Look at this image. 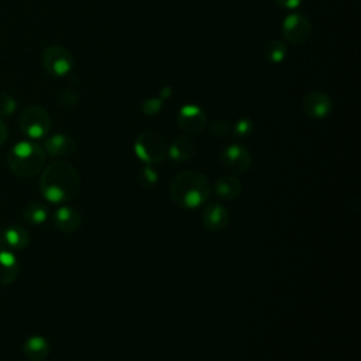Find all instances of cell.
<instances>
[{"mask_svg":"<svg viewBox=\"0 0 361 361\" xmlns=\"http://www.w3.org/2000/svg\"><path fill=\"white\" fill-rule=\"evenodd\" d=\"M18 126L23 134H25L28 138L38 140L48 134L51 128V117L44 107L31 104L21 111Z\"/></svg>","mask_w":361,"mask_h":361,"instance_id":"obj_5","label":"cell"},{"mask_svg":"<svg viewBox=\"0 0 361 361\" xmlns=\"http://www.w3.org/2000/svg\"><path fill=\"white\" fill-rule=\"evenodd\" d=\"M286 54H288V48H286L285 42L279 41V39H274V41L268 42L264 48V56L271 63L282 62L286 58Z\"/></svg>","mask_w":361,"mask_h":361,"instance_id":"obj_20","label":"cell"},{"mask_svg":"<svg viewBox=\"0 0 361 361\" xmlns=\"http://www.w3.org/2000/svg\"><path fill=\"white\" fill-rule=\"evenodd\" d=\"M24 219L31 224H42L48 219V207L39 202H31L23 212Z\"/></svg>","mask_w":361,"mask_h":361,"instance_id":"obj_19","label":"cell"},{"mask_svg":"<svg viewBox=\"0 0 361 361\" xmlns=\"http://www.w3.org/2000/svg\"><path fill=\"white\" fill-rule=\"evenodd\" d=\"M6 248V244H4V240H3V233L0 231V250Z\"/></svg>","mask_w":361,"mask_h":361,"instance_id":"obj_30","label":"cell"},{"mask_svg":"<svg viewBox=\"0 0 361 361\" xmlns=\"http://www.w3.org/2000/svg\"><path fill=\"white\" fill-rule=\"evenodd\" d=\"M134 152L147 165H154L165 159L168 152V144L161 133L148 130L142 131L135 138Z\"/></svg>","mask_w":361,"mask_h":361,"instance_id":"obj_4","label":"cell"},{"mask_svg":"<svg viewBox=\"0 0 361 361\" xmlns=\"http://www.w3.org/2000/svg\"><path fill=\"white\" fill-rule=\"evenodd\" d=\"M3 240L7 247L11 250L20 251L30 244V234L27 228L20 224H11L3 231Z\"/></svg>","mask_w":361,"mask_h":361,"instance_id":"obj_18","label":"cell"},{"mask_svg":"<svg viewBox=\"0 0 361 361\" xmlns=\"http://www.w3.org/2000/svg\"><path fill=\"white\" fill-rule=\"evenodd\" d=\"M54 224L63 233H75L82 224L80 213L69 206H61L54 212Z\"/></svg>","mask_w":361,"mask_h":361,"instance_id":"obj_14","label":"cell"},{"mask_svg":"<svg viewBox=\"0 0 361 361\" xmlns=\"http://www.w3.org/2000/svg\"><path fill=\"white\" fill-rule=\"evenodd\" d=\"M162 99H158V97H151V99H147L144 100L142 103V113L144 114H148V116H154L157 113L161 111L162 109Z\"/></svg>","mask_w":361,"mask_h":361,"instance_id":"obj_24","label":"cell"},{"mask_svg":"<svg viewBox=\"0 0 361 361\" xmlns=\"http://www.w3.org/2000/svg\"><path fill=\"white\" fill-rule=\"evenodd\" d=\"M213 192L220 200L238 199L243 192L241 180L234 175H221L213 185Z\"/></svg>","mask_w":361,"mask_h":361,"instance_id":"obj_12","label":"cell"},{"mask_svg":"<svg viewBox=\"0 0 361 361\" xmlns=\"http://www.w3.org/2000/svg\"><path fill=\"white\" fill-rule=\"evenodd\" d=\"M196 151V144L189 135H178L169 145L166 155L176 164L189 161Z\"/></svg>","mask_w":361,"mask_h":361,"instance_id":"obj_13","label":"cell"},{"mask_svg":"<svg viewBox=\"0 0 361 361\" xmlns=\"http://www.w3.org/2000/svg\"><path fill=\"white\" fill-rule=\"evenodd\" d=\"M80 189V176L68 162L55 161L41 175L39 192L51 203L72 200Z\"/></svg>","mask_w":361,"mask_h":361,"instance_id":"obj_1","label":"cell"},{"mask_svg":"<svg viewBox=\"0 0 361 361\" xmlns=\"http://www.w3.org/2000/svg\"><path fill=\"white\" fill-rule=\"evenodd\" d=\"M171 96V87H164L162 90H161V99L164 100V99H166V97H169Z\"/></svg>","mask_w":361,"mask_h":361,"instance_id":"obj_29","label":"cell"},{"mask_svg":"<svg viewBox=\"0 0 361 361\" xmlns=\"http://www.w3.org/2000/svg\"><path fill=\"white\" fill-rule=\"evenodd\" d=\"M158 179H159V175H158L157 169H154L152 165H145L138 172V176H137V180L142 188H154L157 185Z\"/></svg>","mask_w":361,"mask_h":361,"instance_id":"obj_22","label":"cell"},{"mask_svg":"<svg viewBox=\"0 0 361 361\" xmlns=\"http://www.w3.org/2000/svg\"><path fill=\"white\" fill-rule=\"evenodd\" d=\"M254 130V124H252V120L248 118V117H241L235 121L231 133H233V137L235 140H244L247 137L251 135Z\"/></svg>","mask_w":361,"mask_h":361,"instance_id":"obj_21","label":"cell"},{"mask_svg":"<svg viewBox=\"0 0 361 361\" xmlns=\"http://www.w3.org/2000/svg\"><path fill=\"white\" fill-rule=\"evenodd\" d=\"M17 102L7 93H0V117L11 116L16 111Z\"/></svg>","mask_w":361,"mask_h":361,"instance_id":"obj_23","label":"cell"},{"mask_svg":"<svg viewBox=\"0 0 361 361\" xmlns=\"http://www.w3.org/2000/svg\"><path fill=\"white\" fill-rule=\"evenodd\" d=\"M6 140H7V127L3 123V120L0 118V147L6 142Z\"/></svg>","mask_w":361,"mask_h":361,"instance_id":"obj_28","label":"cell"},{"mask_svg":"<svg viewBox=\"0 0 361 361\" xmlns=\"http://www.w3.org/2000/svg\"><path fill=\"white\" fill-rule=\"evenodd\" d=\"M76 149V141L68 134H54L44 142V151L51 157H65Z\"/></svg>","mask_w":361,"mask_h":361,"instance_id":"obj_15","label":"cell"},{"mask_svg":"<svg viewBox=\"0 0 361 361\" xmlns=\"http://www.w3.org/2000/svg\"><path fill=\"white\" fill-rule=\"evenodd\" d=\"M306 116L314 120H322L327 117L333 110L331 97L322 90H312L303 97L302 103Z\"/></svg>","mask_w":361,"mask_h":361,"instance_id":"obj_10","label":"cell"},{"mask_svg":"<svg viewBox=\"0 0 361 361\" xmlns=\"http://www.w3.org/2000/svg\"><path fill=\"white\" fill-rule=\"evenodd\" d=\"M230 131L231 128L226 120L217 118L210 124V133L216 137H226L227 134H230Z\"/></svg>","mask_w":361,"mask_h":361,"instance_id":"obj_25","label":"cell"},{"mask_svg":"<svg viewBox=\"0 0 361 361\" xmlns=\"http://www.w3.org/2000/svg\"><path fill=\"white\" fill-rule=\"evenodd\" d=\"M10 171L18 178L37 175L45 164V151L32 141H20L7 154Z\"/></svg>","mask_w":361,"mask_h":361,"instance_id":"obj_3","label":"cell"},{"mask_svg":"<svg viewBox=\"0 0 361 361\" xmlns=\"http://www.w3.org/2000/svg\"><path fill=\"white\" fill-rule=\"evenodd\" d=\"M312 34L309 18L300 13H290L282 23L283 39L290 45H302Z\"/></svg>","mask_w":361,"mask_h":361,"instance_id":"obj_7","label":"cell"},{"mask_svg":"<svg viewBox=\"0 0 361 361\" xmlns=\"http://www.w3.org/2000/svg\"><path fill=\"white\" fill-rule=\"evenodd\" d=\"M178 126L188 135H197L206 127V116L203 110L195 104H186L178 111Z\"/></svg>","mask_w":361,"mask_h":361,"instance_id":"obj_9","label":"cell"},{"mask_svg":"<svg viewBox=\"0 0 361 361\" xmlns=\"http://www.w3.org/2000/svg\"><path fill=\"white\" fill-rule=\"evenodd\" d=\"M228 210L220 203H209L203 207L202 223L209 231H221L228 224Z\"/></svg>","mask_w":361,"mask_h":361,"instance_id":"obj_11","label":"cell"},{"mask_svg":"<svg viewBox=\"0 0 361 361\" xmlns=\"http://www.w3.org/2000/svg\"><path fill=\"white\" fill-rule=\"evenodd\" d=\"M212 193L209 178L196 169H185L178 172L169 183V196L172 202L186 210L203 206Z\"/></svg>","mask_w":361,"mask_h":361,"instance_id":"obj_2","label":"cell"},{"mask_svg":"<svg viewBox=\"0 0 361 361\" xmlns=\"http://www.w3.org/2000/svg\"><path fill=\"white\" fill-rule=\"evenodd\" d=\"M23 353L31 361H42L49 354V343L42 336H31L24 341Z\"/></svg>","mask_w":361,"mask_h":361,"instance_id":"obj_17","label":"cell"},{"mask_svg":"<svg viewBox=\"0 0 361 361\" xmlns=\"http://www.w3.org/2000/svg\"><path fill=\"white\" fill-rule=\"evenodd\" d=\"M41 63L49 75L55 78H62L72 71L73 56L71 51L62 45H49L42 52Z\"/></svg>","mask_w":361,"mask_h":361,"instance_id":"obj_6","label":"cell"},{"mask_svg":"<svg viewBox=\"0 0 361 361\" xmlns=\"http://www.w3.org/2000/svg\"><path fill=\"white\" fill-rule=\"evenodd\" d=\"M220 162L231 175H243L251 166V152L240 144L227 145L220 155Z\"/></svg>","mask_w":361,"mask_h":361,"instance_id":"obj_8","label":"cell"},{"mask_svg":"<svg viewBox=\"0 0 361 361\" xmlns=\"http://www.w3.org/2000/svg\"><path fill=\"white\" fill-rule=\"evenodd\" d=\"M79 100H80V97H79V94H78L73 89H66V90H63V93L61 94V102H62L65 106H69V107L76 106V104L79 103Z\"/></svg>","mask_w":361,"mask_h":361,"instance_id":"obj_26","label":"cell"},{"mask_svg":"<svg viewBox=\"0 0 361 361\" xmlns=\"http://www.w3.org/2000/svg\"><path fill=\"white\" fill-rule=\"evenodd\" d=\"M275 1L279 7L285 10H296L302 3V0H275Z\"/></svg>","mask_w":361,"mask_h":361,"instance_id":"obj_27","label":"cell"},{"mask_svg":"<svg viewBox=\"0 0 361 361\" xmlns=\"http://www.w3.org/2000/svg\"><path fill=\"white\" fill-rule=\"evenodd\" d=\"M20 271L17 257L7 248L0 250V283H11Z\"/></svg>","mask_w":361,"mask_h":361,"instance_id":"obj_16","label":"cell"}]
</instances>
